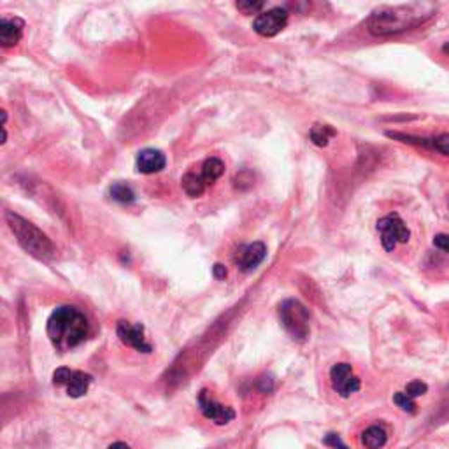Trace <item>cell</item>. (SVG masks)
Returning a JSON list of instances; mask_svg holds the SVG:
<instances>
[{
  "label": "cell",
  "instance_id": "6da1fadb",
  "mask_svg": "<svg viewBox=\"0 0 449 449\" xmlns=\"http://www.w3.org/2000/svg\"><path fill=\"white\" fill-rule=\"evenodd\" d=\"M436 14L432 4H409V6L381 7L374 11L367 21L371 34L391 35L419 27Z\"/></svg>",
  "mask_w": 449,
  "mask_h": 449
},
{
  "label": "cell",
  "instance_id": "7a4b0ae2",
  "mask_svg": "<svg viewBox=\"0 0 449 449\" xmlns=\"http://www.w3.org/2000/svg\"><path fill=\"white\" fill-rule=\"evenodd\" d=\"M46 330L55 350L69 351L85 343L90 333V323L78 307L60 305L49 316Z\"/></svg>",
  "mask_w": 449,
  "mask_h": 449
},
{
  "label": "cell",
  "instance_id": "3957f363",
  "mask_svg": "<svg viewBox=\"0 0 449 449\" xmlns=\"http://www.w3.org/2000/svg\"><path fill=\"white\" fill-rule=\"evenodd\" d=\"M4 218H6V223L9 225L11 232L16 237L18 244H20L28 254L44 262L53 260V258L56 257L55 244H53L51 239H49L42 230H39L34 223H30V221H27L25 218H21L20 214L11 213V211H6Z\"/></svg>",
  "mask_w": 449,
  "mask_h": 449
},
{
  "label": "cell",
  "instance_id": "277c9868",
  "mask_svg": "<svg viewBox=\"0 0 449 449\" xmlns=\"http://www.w3.org/2000/svg\"><path fill=\"white\" fill-rule=\"evenodd\" d=\"M309 309L295 299H288L279 305L281 325L293 339L304 340L309 336Z\"/></svg>",
  "mask_w": 449,
  "mask_h": 449
},
{
  "label": "cell",
  "instance_id": "5b68a950",
  "mask_svg": "<svg viewBox=\"0 0 449 449\" xmlns=\"http://www.w3.org/2000/svg\"><path fill=\"white\" fill-rule=\"evenodd\" d=\"M377 232L381 233V244L386 251H393L397 244H405L411 239V230L397 213L381 218L377 221Z\"/></svg>",
  "mask_w": 449,
  "mask_h": 449
},
{
  "label": "cell",
  "instance_id": "8992f818",
  "mask_svg": "<svg viewBox=\"0 0 449 449\" xmlns=\"http://www.w3.org/2000/svg\"><path fill=\"white\" fill-rule=\"evenodd\" d=\"M93 377L81 371H70L67 367L56 369L53 374V384L55 386H63L67 390V395L73 398H79L88 391Z\"/></svg>",
  "mask_w": 449,
  "mask_h": 449
},
{
  "label": "cell",
  "instance_id": "52a82bcc",
  "mask_svg": "<svg viewBox=\"0 0 449 449\" xmlns=\"http://www.w3.org/2000/svg\"><path fill=\"white\" fill-rule=\"evenodd\" d=\"M290 13L285 7H272L258 14L253 21V30L262 37H274L288 25Z\"/></svg>",
  "mask_w": 449,
  "mask_h": 449
},
{
  "label": "cell",
  "instance_id": "ba28073f",
  "mask_svg": "<svg viewBox=\"0 0 449 449\" xmlns=\"http://www.w3.org/2000/svg\"><path fill=\"white\" fill-rule=\"evenodd\" d=\"M197 402H199V409L202 411V414L206 416L207 419H211L214 425H228V423L235 418V411H233L230 405L220 404L218 400H214V398L211 397L209 390L200 391Z\"/></svg>",
  "mask_w": 449,
  "mask_h": 449
},
{
  "label": "cell",
  "instance_id": "9c48e42d",
  "mask_svg": "<svg viewBox=\"0 0 449 449\" xmlns=\"http://www.w3.org/2000/svg\"><path fill=\"white\" fill-rule=\"evenodd\" d=\"M330 381L332 386L340 397L347 398L360 390L362 383L357 376L353 374V369L350 364H336L330 371Z\"/></svg>",
  "mask_w": 449,
  "mask_h": 449
},
{
  "label": "cell",
  "instance_id": "30bf717a",
  "mask_svg": "<svg viewBox=\"0 0 449 449\" xmlns=\"http://www.w3.org/2000/svg\"><path fill=\"white\" fill-rule=\"evenodd\" d=\"M265 257H267V247L264 242L246 244V246L237 247L235 254H233V264L240 272H251L265 260Z\"/></svg>",
  "mask_w": 449,
  "mask_h": 449
},
{
  "label": "cell",
  "instance_id": "8fae6325",
  "mask_svg": "<svg viewBox=\"0 0 449 449\" xmlns=\"http://www.w3.org/2000/svg\"><path fill=\"white\" fill-rule=\"evenodd\" d=\"M116 333L125 346L134 347V350L139 351V353L149 355L151 351H153L151 344L146 343L144 326H142L141 323H137V325H132V323H128V321H120L116 325Z\"/></svg>",
  "mask_w": 449,
  "mask_h": 449
},
{
  "label": "cell",
  "instance_id": "7c38bea8",
  "mask_svg": "<svg viewBox=\"0 0 449 449\" xmlns=\"http://www.w3.org/2000/svg\"><path fill=\"white\" fill-rule=\"evenodd\" d=\"M167 165V158L161 153L160 149L154 148H146L142 151H139L137 158H135V168L141 174H156V172H161Z\"/></svg>",
  "mask_w": 449,
  "mask_h": 449
},
{
  "label": "cell",
  "instance_id": "4fadbf2b",
  "mask_svg": "<svg viewBox=\"0 0 449 449\" xmlns=\"http://www.w3.org/2000/svg\"><path fill=\"white\" fill-rule=\"evenodd\" d=\"M25 23L21 18H7L4 16L0 21V44L2 48H11V46L18 44L23 35Z\"/></svg>",
  "mask_w": 449,
  "mask_h": 449
},
{
  "label": "cell",
  "instance_id": "5bb4252c",
  "mask_svg": "<svg viewBox=\"0 0 449 449\" xmlns=\"http://www.w3.org/2000/svg\"><path fill=\"white\" fill-rule=\"evenodd\" d=\"M223 172H225L223 161H221L220 158H216V156H211L202 164V171H200V176H202L204 183H206L207 186H211V185H214V181H218V179L223 176Z\"/></svg>",
  "mask_w": 449,
  "mask_h": 449
},
{
  "label": "cell",
  "instance_id": "9a60e30c",
  "mask_svg": "<svg viewBox=\"0 0 449 449\" xmlns=\"http://www.w3.org/2000/svg\"><path fill=\"white\" fill-rule=\"evenodd\" d=\"M181 186H183V190H185L186 195L193 197V199H197V197H202L204 192L207 190V185L204 183L202 176L195 174V172H188V174L183 176Z\"/></svg>",
  "mask_w": 449,
  "mask_h": 449
},
{
  "label": "cell",
  "instance_id": "2e32d148",
  "mask_svg": "<svg viewBox=\"0 0 449 449\" xmlns=\"http://www.w3.org/2000/svg\"><path fill=\"white\" fill-rule=\"evenodd\" d=\"M388 436H386V430L383 426H377L372 425L362 433V443H364L365 448L369 449H381L386 444Z\"/></svg>",
  "mask_w": 449,
  "mask_h": 449
},
{
  "label": "cell",
  "instance_id": "e0dca14e",
  "mask_svg": "<svg viewBox=\"0 0 449 449\" xmlns=\"http://www.w3.org/2000/svg\"><path fill=\"white\" fill-rule=\"evenodd\" d=\"M337 132L333 130L332 127H328V125H314V127L311 128V132H309V137H311V141L314 142L316 146H319V148H325V146H328L330 139L336 137Z\"/></svg>",
  "mask_w": 449,
  "mask_h": 449
},
{
  "label": "cell",
  "instance_id": "ac0fdd59",
  "mask_svg": "<svg viewBox=\"0 0 449 449\" xmlns=\"http://www.w3.org/2000/svg\"><path fill=\"white\" fill-rule=\"evenodd\" d=\"M109 195L114 202H120V204L135 202L134 190H132L128 185H125V183H114V185L109 188Z\"/></svg>",
  "mask_w": 449,
  "mask_h": 449
},
{
  "label": "cell",
  "instance_id": "d6986e66",
  "mask_svg": "<svg viewBox=\"0 0 449 449\" xmlns=\"http://www.w3.org/2000/svg\"><path fill=\"white\" fill-rule=\"evenodd\" d=\"M393 402L397 404V407H400L404 412H414L416 411V402L411 395H407L405 391H398L393 395Z\"/></svg>",
  "mask_w": 449,
  "mask_h": 449
},
{
  "label": "cell",
  "instance_id": "ffe728a7",
  "mask_svg": "<svg viewBox=\"0 0 449 449\" xmlns=\"http://www.w3.org/2000/svg\"><path fill=\"white\" fill-rule=\"evenodd\" d=\"M235 7L242 14L250 16V14H260V11L265 7V2H262V0H258V2H253V0H242V2H237Z\"/></svg>",
  "mask_w": 449,
  "mask_h": 449
},
{
  "label": "cell",
  "instance_id": "44dd1931",
  "mask_svg": "<svg viewBox=\"0 0 449 449\" xmlns=\"http://www.w3.org/2000/svg\"><path fill=\"white\" fill-rule=\"evenodd\" d=\"M426 391H429V386H426L425 383H422V381H411V383L405 386V393L411 395L412 398L422 397V395H425Z\"/></svg>",
  "mask_w": 449,
  "mask_h": 449
},
{
  "label": "cell",
  "instance_id": "7402d4cb",
  "mask_svg": "<svg viewBox=\"0 0 449 449\" xmlns=\"http://www.w3.org/2000/svg\"><path fill=\"white\" fill-rule=\"evenodd\" d=\"M436 151L449 156V134H441L436 137Z\"/></svg>",
  "mask_w": 449,
  "mask_h": 449
},
{
  "label": "cell",
  "instance_id": "603a6c76",
  "mask_svg": "<svg viewBox=\"0 0 449 449\" xmlns=\"http://www.w3.org/2000/svg\"><path fill=\"white\" fill-rule=\"evenodd\" d=\"M325 444L326 446L333 448V449H350L346 446V444L343 443V439H340L337 433H328V436L325 437Z\"/></svg>",
  "mask_w": 449,
  "mask_h": 449
},
{
  "label": "cell",
  "instance_id": "cb8c5ba5",
  "mask_svg": "<svg viewBox=\"0 0 449 449\" xmlns=\"http://www.w3.org/2000/svg\"><path fill=\"white\" fill-rule=\"evenodd\" d=\"M433 246L439 247V250H443V251H448L449 253V235L448 233H437V235L433 237Z\"/></svg>",
  "mask_w": 449,
  "mask_h": 449
},
{
  "label": "cell",
  "instance_id": "d4e9b609",
  "mask_svg": "<svg viewBox=\"0 0 449 449\" xmlns=\"http://www.w3.org/2000/svg\"><path fill=\"white\" fill-rule=\"evenodd\" d=\"M213 274H214V278H216V279H225L228 272H226L225 265L216 264V265H214V267H213Z\"/></svg>",
  "mask_w": 449,
  "mask_h": 449
},
{
  "label": "cell",
  "instance_id": "484cf974",
  "mask_svg": "<svg viewBox=\"0 0 449 449\" xmlns=\"http://www.w3.org/2000/svg\"><path fill=\"white\" fill-rule=\"evenodd\" d=\"M107 449H130V446L125 443H113Z\"/></svg>",
  "mask_w": 449,
  "mask_h": 449
},
{
  "label": "cell",
  "instance_id": "4316f807",
  "mask_svg": "<svg viewBox=\"0 0 449 449\" xmlns=\"http://www.w3.org/2000/svg\"><path fill=\"white\" fill-rule=\"evenodd\" d=\"M443 51H444V53H446V55H449V44H444Z\"/></svg>",
  "mask_w": 449,
  "mask_h": 449
}]
</instances>
